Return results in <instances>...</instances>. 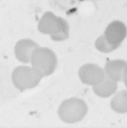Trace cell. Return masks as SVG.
<instances>
[{"mask_svg": "<svg viewBox=\"0 0 127 128\" xmlns=\"http://www.w3.org/2000/svg\"><path fill=\"white\" fill-rule=\"evenodd\" d=\"M88 110V105L84 100L72 97L61 103L58 109V115L62 122L74 124L84 120Z\"/></svg>", "mask_w": 127, "mask_h": 128, "instance_id": "6da1fadb", "label": "cell"}, {"mask_svg": "<svg viewBox=\"0 0 127 128\" xmlns=\"http://www.w3.org/2000/svg\"><path fill=\"white\" fill-rule=\"evenodd\" d=\"M43 75L32 66H19L12 72L11 79L13 86L21 92L36 87Z\"/></svg>", "mask_w": 127, "mask_h": 128, "instance_id": "7a4b0ae2", "label": "cell"}, {"mask_svg": "<svg viewBox=\"0 0 127 128\" xmlns=\"http://www.w3.org/2000/svg\"><path fill=\"white\" fill-rule=\"evenodd\" d=\"M30 64L37 69L43 77H47L52 74L56 70L58 60L51 49L39 46L32 54Z\"/></svg>", "mask_w": 127, "mask_h": 128, "instance_id": "3957f363", "label": "cell"}, {"mask_svg": "<svg viewBox=\"0 0 127 128\" xmlns=\"http://www.w3.org/2000/svg\"><path fill=\"white\" fill-rule=\"evenodd\" d=\"M78 77L81 82L86 86L93 87L106 78L104 69L96 63H86L78 70Z\"/></svg>", "mask_w": 127, "mask_h": 128, "instance_id": "277c9868", "label": "cell"}, {"mask_svg": "<svg viewBox=\"0 0 127 128\" xmlns=\"http://www.w3.org/2000/svg\"><path fill=\"white\" fill-rule=\"evenodd\" d=\"M38 47V44L32 39H21L15 44L14 56L19 62L25 64L30 63L32 54Z\"/></svg>", "mask_w": 127, "mask_h": 128, "instance_id": "5b68a950", "label": "cell"}, {"mask_svg": "<svg viewBox=\"0 0 127 128\" xmlns=\"http://www.w3.org/2000/svg\"><path fill=\"white\" fill-rule=\"evenodd\" d=\"M104 35L112 44L119 47L127 36V28L123 22H113L108 24Z\"/></svg>", "mask_w": 127, "mask_h": 128, "instance_id": "8992f818", "label": "cell"}, {"mask_svg": "<svg viewBox=\"0 0 127 128\" xmlns=\"http://www.w3.org/2000/svg\"><path fill=\"white\" fill-rule=\"evenodd\" d=\"M127 61L123 60H110L105 64L104 71L106 76L117 82H122L123 71Z\"/></svg>", "mask_w": 127, "mask_h": 128, "instance_id": "52a82bcc", "label": "cell"}, {"mask_svg": "<svg viewBox=\"0 0 127 128\" xmlns=\"http://www.w3.org/2000/svg\"><path fill=\"white\" fill-rule=\"evenodd\" d=\"M118 82L107 77L99 84L92 87L94 93L101 98H108L117 92Z\"/></svg>", "mask_w": 127, "mask_h": 128, "instance_id": "ba28073f", "label": "cell"}, {"mask_svg": "<svg viewBox=\"0 0 127 128\" xmlns=\"http://www.w3.org/2000/svg\"><path fill=\"white\" fill-rule=\"evenodd\" d=\"M111 108L119 114L127 113V88L116 92L111 100Z\"/></svg>", "mask_w": 127, "mask_h": 128, "instance_id": "9c48e42d", "label": "cell"}, {"mask_svg": "<svg viewBox=\"0 0 127 128\" xmlns=\"http://www.w3.org/2000/svg\"><path fill=\"white\" fill-rule=\"evenodd\" d=\"M95 47L99 52L103 53L112 52L119 48L118 46L114 45L107 40V39L105 37L104 35H102L96 39L95 42Z\"/></svg>", "mask_w": 127, "mask_h": 128, "instance_id": "30bf717a", "label": "cell"}, {"mask_svg": "<svg viewBox=\"0 0 127 128\" xmlns=\"http://www.w3.org/2000/svg\"><path fill=\"white\" fill-rule=\"evenodd\" d=\"M122 82H123L124 86L127 88V65L126 66L124 71H123V78H122Z\"/></svg>", "mask_w": 127, "mask_h": 128, "instance_id": "8fae6325", "label": "cell"}]
</instances>
